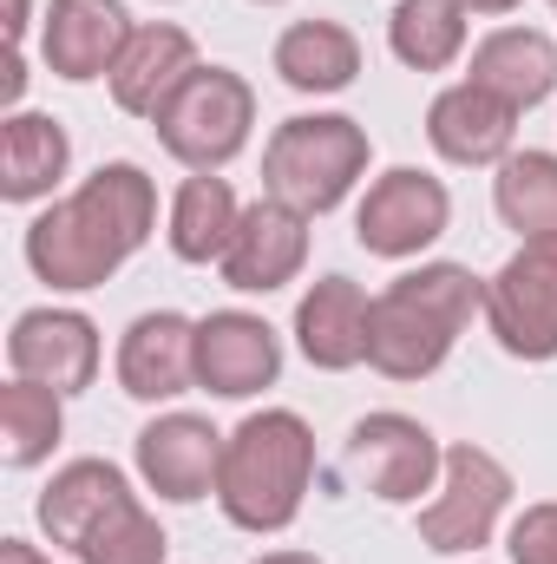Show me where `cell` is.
I'll return each mask as SVG.
<instances>
[{"label":"cell","instance_id":"cell-13","mask_svg":"<svg viewBox=\"0 0 557 564\" xmlns=\"http://www.w3.org/2000/svg\"><path fill=\"white\" fill-rule=\"evenodd\" d=\"M302 263H308V217L282 197H256L243 204V224L217 270L237 295H276L282 282L302 276Z\"/></svg>","mask_w":557,"mask_h":564},{"label":"cell","instance_id":"cell-33","mask_svg":"<svg viewBox=\"0 0 557 564\" xmlns=\"http://www.w3.org/2000/svg\"><path fill=\"white\" fill-rule=\"evenodd\" d=\"M256 7H282V0H256Z\"/></svg>","mask_w":557,"mask_h":564},{"label":"cell","instance_id":"cell-18","mask_svg":"<svg viewBox=\"0 0 557 564\" xmlns=\"http://www.w3.org/2000/svg\"><path fill=\"white\" fill-rule=\"evenodd\" d=\"M426 139L446 164H505L512 158V139H518V112L505 99H492L485 86L459 79L446 93H433L426 106Z\"/></svg>","mask_w":557,"mask_h":564},{"label":"cell","instance_id":"cell-31","mask_svg":"<svg viewBox=\"0 0 557 564\" xmlns=\"http://www.w3.org/2000/svg\"><path fill=\"white\" fill-rule=\"evenodd\" d=\"M459 7H466V13H518L525 0H459Z\"/></svg>","mask_w":557,"mask_h":564},{"label":"cell","instance_id":"cell-24","mask_svg":"<svg viewBox=\"0 0 557 564\" xmlns=\"http://www.w3.org/2000/svg\"><path fill=\"white\" fill-rule=\"evenodd\" d=\"M466 7L459 0H394L387 13V46L414 73H446L466 53Z\"/></svg>","mask_w":557,"mask_h":564},{"label":"cell","instance_id":"cell-12","mask_svg":"<svg viewBox=\"0 0 557 564\" xmlns=\"http://www.w3.org/2000/svg\"><path fill=\"white\" fill-rule=\"evenodd\" d=\"M217 473H223V433L204 414H157L139 433V479L164 506L217 499Z\"/></svg>","mask_w":557,"mask_h":564},{"label":"cell","instance_id":"cell-14","mask_svg":"<svg viewBox=\"0 0 557 564\" xmlns=\"http://www.w3.org/2000/svg\"><path fill=\"white\" fill-rule=\"evenodd\" d=\"M119 388L157 408L197 388V322L177 308H151L119 335Z\"/></svg>","mask_w":557,"mask_h":564},{"label":"cell","instance_id":"cell-7","mask_svg":"<svg viewBox=\"0 0 557 564\" xmlns=\"http://www.w3.org/2000/svg\"><path fill=\"white\" fill-rule=\"evenodd\" d=\"M485 328L512 361H557V237H525L485 282Z\"/></svg>","mask_w":557,"mask_h":564},{"label":"cell","instance_id":"cell-1","mask_svg":"<svg viewBox=\"0 0 557 564\" xmlns=\"http://www.w3.org/2000/svg\"><path fill=\"white\" fill-rule=\"evenodd\" d=\"M151 230H157V184L144 177V164L112 158L73 197L46 204L26 224V270L59 295H86L119 276L151 243Z\"/></svg>","mask_w":557,"mask_h":564},{"label":"cell","instance_id":"cell-22","mask_svg":"<svg viewBox=\"0 0 557 564\" xmlns=\"http://www.w3.org/2000/svg\"><path fill=\"white\" fill-rule=\"evenodd\" d=\"M276 73L288 93H308V99L348 93L361 73V40L341 20H295L276 40Z\"/></svg>","mask_w":557,"mask_h":564},{"label":"cell","instance_id":"cell-26","mask_svg":"<svg viewBox=\"0 0 557 564\" xmlns=\"http://www.w3.org/2000/svg\"><path fill=\"white\" fill-rule=\"evenodd\" d=\"M59 433H66V394H53L40 381H20V375L0 388V459L13 473L53 459Z\"/></svg>","mask_w":557,"mask_h":564},{"label":"cell","instance_id":"cell-34","mask_svg":"<svg viewBox=\"0 0 557 564\" xmlns=\"http://www.w3.org/2000/svg\"><path fill=\"white\" fill-rule=\"evenodd\" d=\"M551 7H557V0H551Z\"/></svg>","mask_w":557,"mask_h":564},{"label":"cell","instance_id":"cell-6","mask_svg":"<svg viewBox=\"0 0 557 564\" xmlns=\"http://www.w3.org/2000/svg\"><path fill=\"white\" fill-rule=\"evenodd\" d=\"M505 506H512L505 459L485 453V446H472V440L466 446H446V473H439L433 499L419 506V545L439 552V558H472L499 532Z\"/></svg>","mask_w":557,"mask_h":564},{"label":"cell","instance_id":"cell-29","mask_svg":"<svg viewBox=\"0 0 557 564\" xmlns=\"http://www.w3.org/2000/svg\"><path fill=\"white\" fill-rule=\"evenodd\" d=\"M0 564H53L40 545H26V539H0Z\"/></svg>","mask_w":557,"mask_h":564},{"label":"cell","instance_id":"cell-4","mask_svg":"<svg viewBox=\"0 0 557 564\" xmlns=\"http://www.w3.org/2000/svg\"><path fill=\"white\" fill-rule=\"evenodd\" d=\"M368 126L348 112H302L282 119L263 144V197L295 204L302 217H328L368 177Z\"/></svg>","mask_w":557,"mask_h":564},{"label":"cell","instance_id":"cell-23","mask_svg":"<svg viewBox=\"0 0 557 564\" xmlns=\"http://www.w3.org/2000/svg\"><path fill=\"white\" fill-rule=\"evenodd\" d=\"M237 224H243V204H237L230 177L190 171V177L177 184V197H171V230H164V237H171V257H177V263H223Z\"/></svg>","mask_w":557,"mask_h":564},{"label":"cell","instance_id":"cell-10","mask_svg":"<svg viewBox=\"0 0 557 564\" xmlns=\"http://www.w3.org/2000/svg\"><path fill=\"white\" fill-rule=\"evenodd\" d=\"M7 368L53 394H86L99 375V328L79 308H26L7 335Z\"/></svg>","mask_w":557,"mask_h":564},{"label":"cell","instance_id":"cell-9","mask_svg":"<svg viewBox=\"0 0 557 564\" xmlns=\"http://www.w3.org/2000/svg\"><path fill=\"white\" fill-rule=\"evenodd\" d=\"M452 224V197L433 171H414V164H394L368 184L361 210H354V237L368 257H387V263H407L419 250H433Z\"/></svg>","mask_w":557,"mask_h":564},{"label":"cell","instance_id":"cell-28","mask_svg":"<svg viewBox=\"0 0 557 564\" xmlns=\"http://www.w3.org/2000/svg\"><path fill=\"white\" fill-rule=\"evenodd\" d=\"M505 552H512V564H557V499H538L512 519Z\"/></svg>","mask_w":557,"mask_h":564},{"label":"cell","instance_id":"cell-17","mask_svg":"<svg viewBox=\"0 0 557 564\" xmlns=\"http://www.w3.org/2000/svg\"><path fill=\"white\" fill-rule=\"evenodd\" d=\"M204 59H197V40L184 33V26H171V20H144L132 26V40H125V53H119V66H112V106L125 112V119H157V106L197 73Z\"/></svg>","mask_w":557,"mask_h":564},{"label":"cell","instance_id":"cell-21","mask_svg":"<svg viewBox=\"0 0 557 564\" xmlns=\"http://www.w3.org/2000/svg\"><path fill=\"white\" fill-rule=\"evenodd\" d=\"M66 164H73V139L53 112H7L0 119V197L7 204L53 197Z\"/></svg>","mask_w":557,"mask_h":564},{"label":"cell","instance_id":"cell-16","mask_svg":"<svg viewBox=\"0 0 557 564\" xmlns=\"http://www.w3.org/2000/svg\"><path fill=\"white\" fill-rule=\"evenodd\" d=\"M368 315H374V295L354 276L308 282V295L295 302V348L308 355V368L348 375L368 361Z\"/></svg>","mask_w":557,"mask_h":564},{"label":"cell","instance_id":"cell-8","mask_svg":"<svg viewBox=\"0 0 557 564\" xmlns=\"http://www.w3.org/2000/svg\"><path fill=\"white\" fill-rule=\"evenodd\" d=\"M341 466H348V479L368 486L374 499H387V506H419V492L439 486L446 453H439L433 426H419L414 414H368V421L348 426Z\"/></svg>","mask_w":557,"mask_h":564},{"label":"cell","instance_id":"cell-15","mask_svg":"<svg viewBox=\"0 0 557 564\" xmlns=\"http://www.w3.org/2000/svg\"><path fill=\"white\" fill-rule=\"evenodd\" d=\"M132 40V13L119 0H46V26H40V59L86 86V79H112L119 53Z\"/></svg>","mask_w":557,"mask_h":564},{"label":"cell","instance_id":"cell-2","mask_svg":"<svg viewBox=\"0 0 557 564\" xmlns=\"http://www.w3.org/2000/svg\"><path fill=\"white\" fill-rule=\"evenodd\" d=\"M472 315H485V282L466 263H419L407 276H394L374 295L368 315V368L387 381H426L446 368V355L459 348V335L472 328Z\"/></svg>","mask_w":557,"mask_h":564},{"label":"cell","instance_id":"cell-30","mask_svg":"<svg viewBox=\"0 0 557 564\" xmlns=\"http://www.w3.org/2000/svg\"><path fill=\"white\" fill-rule=\"evenodd\" d=\"M26 26H33V0H13V20H7V33H13V46L26 40Z\"/></svg>","mask_w":557,"mask_h":564},{"label":"cell","instance_id":"cell-11","mask_svg":"<svg viewBox=\"0 0 557 564\" xmlns=\"http://www.w3.org/2000/svg\"><path fill=\"white\" fill-rule=\"evenodd\" d=\"M282 375V341L276 328L250 308H217L197 322V388L217 401H250L276 388Z\"/></svg>","mask_w":557,"mask_h":564},{"label":"cell","instance_id":"cell-32","mask_svg":"<svg viewBox=\"0 0 557 564\" xmlns=\"http://www.w3.org/2000/svg\"><path fill=\"white\" fill-rule=\"evenodd\" d=\"M256 564H321L315 552H270V558H256Z\"/></svg>","mask_w":557,"mask_h":564},{"label":"cell","instance_id":"cell-20","mask_svg":"<svg viewBox=\"0 0 557 564\" xmlns=\"http://www.w3.org/2000/svg\"><path fill=\"white\" fill-rule=\"evenodd\" d=\"M472 86H485L492 99H505L512 112H532L557 93V40L538 26H499L472 46Z\"/></svg>","mask_w":557,"mask_h":564},{"label":"cell","instance_id":"cell-25","mask_svg":"<svg viewBox=\"0 0 557 564\" xmlns=\"http://www.w3.org/2000/svg\"><path fill=\"white\" fill-rule=\"evenodd\" d=\"M492 210L505 230L525 237H557V151H512L492 177Z\"/></svg>","mask_w":557,"mask_h":564},{"label":"cell","instance_id":"cell-3","mask_svg":"<svg viewBox=\"0 0 557 564\" xmlns=\"http://www.w3.org/2000/svg\"><path fill=\"white\" fill-rule=\"evenodd\" d=\"M315 486V433L295 408H263L237 433H223V473H217V506L237 532L276 539L302 519Z\"/></svg>","mask_w":557,"mask_h":564},{"label":"cell","instance_id":"cell-27","mask_svg":"<svg viewBox=\"0 0 557 564\" xmlns=\"http://www.w3.org/2000/svg\"><path fill=\"white\" fill-rule=\"evenodd\" d=\"M164 552H171V539H164V525L144 512V499H132V506H119L73 558L79 564H164Z\"/></svg>","mask_w":557,"mask_h":564},{"label":"cell","instance_id":"cell-5","mask_svg":"<svg viewBox=\"0 0 557 564\" xmlns=\"http://www.w3.org/2000/svg\"><path fill=\"white\" fill-rule=\"evenodd\" d=\"M250 126H256V93L230 66H197L157 106V119H151L157 144L184 171H223V164H237L243 144H250Z\"/></svg>","mask_w":557,"mask_h":564},{"label":"cell","instance_id":"cell-19","mask_svg":"<svg viewBox=\"0 0 557 564\" xmlns=\"http://www.w3.org/2000/svg\"><path fill=\"white\" fill-rule=\"evenodd\" d=\"M139 492H132V479L112 466V459H73V466H59L53 479H46V492H40V532L53 539V545H66V552H79L119 506H132Z\"/></svg>","mask_w":557,"mask_h":564},{"label":"cell","instance_id":"cell-35","mask_svg":"<svg viewBox=\"0 0 557 564\" xmlns=\"http://www.w3.org/2000/svg\"><path fill=\"white\" fill-rule=\"evenodd\" d=\"M472 564H479V558H472Z\"/></svg>","mask_w":557,"mask_h":564}]
</instances>
